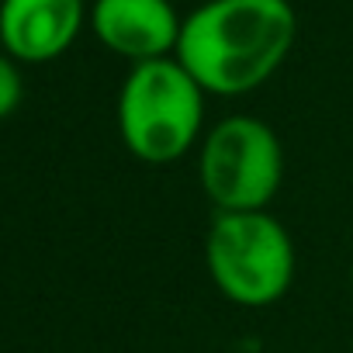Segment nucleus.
I'll use <instances>...</instances> for the list:
<instances>
[{"label":"nucleus","instance_id":"423d86ee","mask_svg":"<svg viewBox=\"0 0 353 353\" xmlns=\"http://www.w3.org/2000/svg\"><path fill=\"white\" fill-rule=\"evenodd\" d=\"M83 28V0H0V46L11 59L49 63Z\"/></svg>","mask_w":353,"mask_h":353},{"label":"nucleus","instance_id":"39448f33","mask_svg":"<svg viewBox=\"0 0 353 353\" xmlns=\"http://www.w3.org/2000/svg\"><path fill=\"white\" fill-rule=\"evenodd\" d=\"M181 25L170 0H94L90 11V28L101 46L132 59V66L173 56Z\"/></svg>","mask_w":353,"mask_h":353},{"label":"nucleus","instance_id":"6e6552de","mask_svg":"<svg viewBox=\"0 0 353 353\" xmlns=\"http://www.w3.org/2000/svg\"><path fill=\"white\" fill-rule=\"evenodd\" d=\"M350 288H353V263H350Z\"/></svg>","mask_w":353,"mask_h":353},{"label":"nucleus","instance_id":"0eeeda50","mask_svg":"<svg viewBox=\"0 0 353 353\" xmlns=\"http://www.w3.org/2000/svg\"><path fill=\"white\" fill-rule=\"evenodd\" d=\"M21 94H25V83H21V73H18L14 59L0 52V118L18 111Z\"/></svg>","mask_w":353,"mask_h":353},{"label":"nucleus","instance_id":"f03ea898","mask_svg":"<svg viewBox=\"0 0 353 353\" xmlns=\"http://www.w3.org/2000/svg\"><path fill=\"white\" fill-rule=\"evenodd\" d=\"M205 90L176 63H135L118 90V135L125 149L149 166L184 159L205 135Z\"/></svg>","mask_w":353,"mask_h":353},{"label":"nucleus","instance_id":"7ed1b4c3","mask_svg":"<svg viewBox=\"0 0 353 353\" xmlns=\"http://www.w3.org/2000/svg\"><path fill=\"white\" fill-rule=\"evenodd\" d=\"M212 284L243 308L281 301L298 270L291 232L270 212H215L205 236Z\"/></svg>","mask_w":353,"mask_h":353},{"label":"nucleus","instance_id":"f257e3e1","mask_svg":"<svg viewBox=\"0 0 353 353\" xmlns=\"http://www.w3.org/2000/svg\"><path fill=\"white\" fill-rule=\"evenodd\" d=\"M294 35L298 14L288 0H205L184 18L173 59L205 94L239 97L281 70Z\"/></svg>","mask_w":353,"mask_h":353},{"label":"nucleus","instance_id":"20e7f679","mask_svg":"<svg viewBox=\"0 0 353 353\" xmlns=\"http://www.w3.org/2000/svg\"><path fill=\"white\" fill-rule=\"evenodd\" d=\"M198 176L215 212H267L284 181L277 132L253 114L222 118L201 139Z\"/></svg>","mask_w":353,"mask_h":353}]
</instances>
